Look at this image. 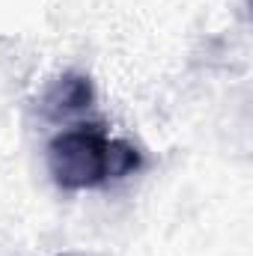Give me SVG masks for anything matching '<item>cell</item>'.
Segmentation results:
<instances>
[{
	"instance_id": "cell-1",
	"label": "cell",
	"mask_w": 253,
	"mask_h": 256,
	"mask_svg": "<svg viewBox=\"0 0 253 256\" xmlns=\"http://www.w3.org/2000/svg\"><path fill=\"white\" fill-rule=\"evenodd\" d=\"M110 137L104 126H74L48 143V170L63 191H86L110 182Z\"/></svg>"
},
{
	"instance_id": "cell-2",
	"label": "cell",
	"mask_w": 253,
	"mask_h": 256,
	"mask_svg": "<svg viewBox=\"0 0 253 256\" xmlns=\"http://www.w3.org/2000/svg\"><path fill=\"white\" fill-rule=\"evenodd\" d=\"M96 104V86L86 74L66 72L60 74L42 96L39 108L48 120H68L74 114H84Z\"/></svg>"
},
{
	"instance_id": "cell-3",
	"label": "cell",
	"mask_w": 253,
	"mask_h": 256,
	"mask_svg": "<svg viewBox=\"0 0 253 256\" xmlns=\"http://www.w3.org/2000/svg\"><path fill=\"white\" fill-rule=\"evenodd\" d=\"M143 167V155L126 143V140H110V155H108V176L110 179H126Z\"/></svg>"
},
{
	"instance_id": "cell-4",
	"label": "cell",
	"mask_w": 253,
	"mask_h": 256,
	"mask_svg": "<svg viewBox=\"0 0 253 256\" xmlns=\"http://www.w3.org/2000/svg\"><path fill=\"white\" fill-rule=\"evenodd\" d=\"M57 256H86V254H57Z\"/></svg>"
}]
</instances>
